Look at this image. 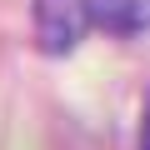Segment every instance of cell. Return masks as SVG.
<instances>
[{
    "instance_id": "1",
    "label": "cell",
    "mask_w": 150,
    "mask_h": 150,
    "mask_svg": "<svg viewBox=\"0 0 150 150\" xmlns=\"http://www.w3.org/2000/svg\"><path fill=\"white\" fill-rule=\"evenodd\" d=\"M30 15H35V45L45 55H70L85 40V30L95 25L90 0H35Z\"/></svg>"
},
{
    "instance_id": "2",
    "label": "cell",
    "mask_w": 150,
    "mask_h": 150,
    "mask_svg": "<svg viewBox=\"0 0 150 150\" xmlns=\"http://www.w3.org/2000/svg\"><path fill=\"white\" fill-rule=\"evenodd\" d=\"M90 20L110 35H140L150 30V0H90Z\"/></svg>"
},
{
    "instance_id": "3",
    "label": "cell",
    "mask_w": 150,
    "mask_h": 150,
    "mask_svg": "<svg viewBox=\"0 0 150 150\" xmlns=\"http://www.w3.org/2000/svg\"><path fill=\"white\" fill-rule=\"evenodd\" d=\"M140 150H150V100H145V120H140Z\"/></svg>"
}]
</instances>
